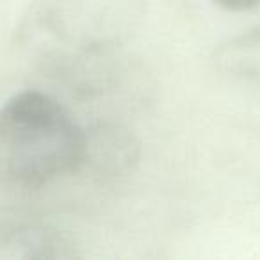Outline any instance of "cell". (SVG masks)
I'll list each match as a JSON object with an SVG mask.
<instances>
[{
	"instance_id": "obj_1",
	"label": "cell",
	"mask_w": 260,
	"mask_h": 260,
	"mask_svg": "<svg viewBox=\"0 0 260 260\" xmlns=\"http://www.w3.org/2000/svg\"><path fill=\"white\" fill-rule=\"evenodd\" d=\"M146 0H32L16 41L61 75H79L121 50L141 29Z\"/></svg>"
},
{
	"instance_id": "obj_2",
	"label": "cell",
	"mask_w": 260,
	"mask_h": 260,
	"mask_svg": "<svg viewBox=\"0 0 260 260\" xmlns=\"http://www.w3.org/2000/svg\"><path fill=\"white\" fill-rule=\"evenodd\" d=\"M82 145L84 128L48 93L20 91L0 109V164L20 192L77 173Z\"/></svg>"
},
{
	"instance_id": "obj_3",
	"label": "cell",
	"mask_w": 260,
	"mask_h": 260,
	"mask_svg": "<svg viewBox=\"0 0 260 260\" xmlns=\"http://www.w3.org/2000/svg\"><path fill=\"white\" fill-rule=\"evenodd\" d=\"M139 160V141L128 128L116 123H98L84 128L79 171L96 180L128 175Z\"/></svg>"
},
{
	"instance_id": "obj_4",
	"label": "cell",
	"mask_w": 260,
	"mask_h": 260,
	"mask_svg": "<svg viewBox=\"0 0 260 260\" xmlns=\"http://www.w3.org/2000/svg\"><path fill=\"white\" fill-rule=\"evenodd\" d=\"M80 256L79 244L68 232L41 223L0 217V258L57 260Z\"/></svg>"
},
{
	"instance_id": "obj_5",
	"label": "cell",
	"mask_w": 260,
	"mask_h": 260,
	"mask_svg": "<svg viewBox=\"0 0 260 260\" xmlns=\"http://www.w3.org/2000/svg\"><path fill=\"white\" fill-rule=\"evenodd\" d=\"M214 61L224 75L260 86V23L221 45Z\"/></svg>"
},
{
	"instance_id": "obj_6",
	"label": "cell",
	"mask_w": 260,
	"mask_h": 260,
	"mask_svg": "<svg viewBox=\"0 0 260 260\" xmlns=\"http://www.w3.org/2000/svg\"><path fill=\"white\" fill-rule=\"evenodd\" d=\"M219 8L226 9L232 13H244L253 11V9L260 8V0H214Z\"/></svg>"
}]
</instances>
